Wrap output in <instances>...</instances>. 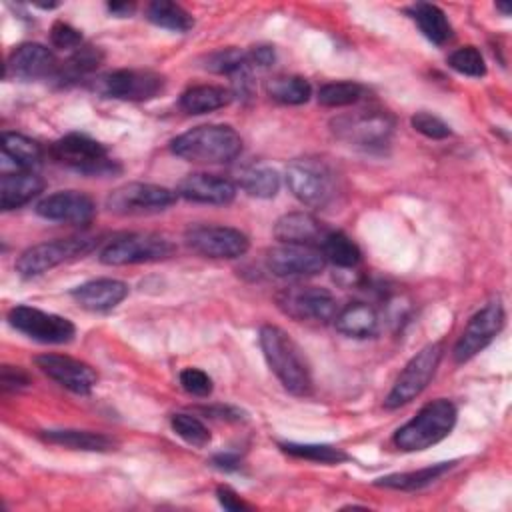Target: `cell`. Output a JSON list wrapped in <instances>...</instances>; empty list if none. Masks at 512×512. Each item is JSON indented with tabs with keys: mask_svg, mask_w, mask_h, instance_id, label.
<instances>
[{
	"mask_svg": "<svg viewBox=\"0 0 512 512\" xmlns=\"http://www.w3.org/2000/svg\"><path fill=\"white\" fill-rule=\"evenodd\" d=\"M260 348L264 352V358L270 366V370L276 374L280 384L296 394L306 396L312 390V376L306 358L302 356V350L298 344L286 334L282 328L264 324L260 328Z\"/></svg>",
	"mask_w": 512,
	"mask_h": 512,
	"instance_id": "cell-1",
	"label": "cell"
},
{
	"mask_svg": "<svg viewBox=\"0 0 512 512\" xmlns=\"http://www.w3.org/2000/svg\"><path fill=\"white\" fill-rule=\"evenodd\" d=\"M170 148L188 162L226 164L240 154L242 138L228 124H202L176 136Z\"/></svg>",
	"mask_w": 512,
	"mask_h": 512,
	"instance_id": "cell-2",
	"label": "cell"
},
{
	"mask_svg": "<svg viewBox=\"0 0 512 512\" xmlns=\"http://www.w3.org/2000/svg\"><path fill=\"white\" fill-rule=\"evenodd\" d=\"M456 406L446 400L438 398L424 404L414 418H410L404 426H400L394 434V444L398 450L404 452H418L426 450L440 440H444L454 424H456Z\"/></svg>",
	"mask_w": 512,
	"mask_h": 512,
	"instance_id": "cell-3",
	"label": "cell"
},
{
	"mask_svg": "<svg viewBox=\"0 0 512 512\" xmlns=\"http://www.w3.org/2000/svg\"><path fill=\"white\" fill-rule=\"evenodd\" d=\"M174 254V244L152 232H130L112 238L100 250V262L108 266H126L142 262H158Z\"/></svg>",
	"mask_w": 512,
	"mask_h": 512,
	"instance_id": "cell-4",
	"label": "cell"
},
{
	"mask_svg": "<svg viewBox=\"0 0 512 512\" xmlns=\"http://www.w3.org/2000/svg\"><path fill=\"white\" fill-rule=\"evenodd\" d=\"M442 354H444L442 342L426 344L420 352H416L408 360L404 370L398 374L392 390L388 392V396L384 400V406L394 410V408H400V406L408 404L416 396H420L422 390L434 378L436 368H438V364L442 360Z\"/></svg>",
	"mask_w": 512,
	"mask_h": 512,
	"instance_id": "cell-5",
	"label": "cell"
},
{
	"mask_svg": "<svg viewBox=\"0 0 512 512\" xmlns=\"http://www.w3.org/2000/svg\"><path fill=\"white\" fill-rule=\"evenodd\" d=\"M50 156L76 172L88 176H106L116 170L114 160L108 158L106 148L86 134H66L50 146Z\"/></svg>",
	"mask_w": 512,
	"mask_h": 512,
	"instance_id": "cell-6",
	"label": "cell"
},
{
	"mask_svg": "<svg viewBox=\"0 0 512 512\" xmlns=\"http://www.w3.org/2000/svg\"><path fill=\"white\" fill-rule=\"evenodd\" d=\"M96 246L94 238L86 236H74V238H60L52 242H42L36 246L26 248L18 260H16V272L22 278H34L40 276L68 260H74L78 256L88 254Z\"/></svg>",
	"mask_w": 512,
	"mask_h": 512,
	"instance_id": "cell-7",
	"label": "cell"
},
{
	"mask_svg": "<svg viewBox=\"0 0 512 512\" xmlns=\"http://www.w3.org/2000/svg\"><path fill=\"white\" fill-rule=\"evenodd\" d=\"M178 200L176 190L148 182H126L106 196V208L120 216H144L170 208Z\"/></svg>",
	"mask_w": 512,
	"mask_h": 512,
	"instance_id": "cell-8",
	"label": "cell"
},
{
	"mask_svg": "<svg viewBox=\"0 0 512 512\" xmlns=\"http://www.w3.org/2000/svg\"><path fill=\"white\" fill-rule=\"evenodd\" d=\"M276 306L292 320L326 324L336 318V298L320 286H288L276 294Z\"/></svg>",
	"mask_w": 512,
	"mask_h": 512,
	"instance_id": "cell-9",
	"label": "cell"
},
{
	"mask_svg": "<svg viewBox=\"0 0 512 512\" xmlns=\"http://www.w3.org/2000/svg\"><path fill=\"white\" fill-rule=\"evenodd\" d=\"M286 184L302 204L312 208L326 206L334 196L332 172L316 158L294 160L286 168Z\"/></svg>",
	"mask_w": 512,
	"mask_h": 512,
	"instance_id": "cell-10",
	"label": "cell"
},
{
	"mask_svg": "<svg viewBox=\"0 0 512 512\" xmlns=\"http://www.w3.org/2000/svg\"><path fill=\"white\" fill-rule=\"evenodd\" d=\"M330 126L340 140L354 146L372 148L388 142L394 130V118L382 110H360L336 116Z\"/></svg>",
	"mask_w": 512,
	"mask_h": 512,
	"instance_id": "cell-11",
	"label": "cell"
},
{
	"mask_svg": "<svg viewBox=\"0 0 512 512\" xmlns=\"http://www.w3.org/2000/svg\"><path fill=\"white\" fill-rule=\"evenodd\" d=\"M8 322L28 338L44 344H66L74 338L76 326L58 314L18 304L8 312Z\"/></svg>",
	"mask_w": 512,
	"mask_h": 512,
	"instance_id": "cell-12",
	"label": "cell"
},
{
	"mask_svg": "<svg viewBox=\"0 0 512 512\" xmlns=\"http://www.w3.org/2000/svg\"><path fill=\"white\" fill-rule=\"evenodd\" d=\"M94 88L106 96L116 100H132L142 102L158 96L164 88V78L152 70H114L100 76Z\"/></svg>",
	"mask_w": 512,
	"mask_h": 512,
	"instance_id": "cell-13",
	"label": "cell"
},
{
	"mask_svg": "<svg viewBox=\"0 0 512 512\" xmlns=\"http://www.w3.org/2000/svg\"><path fill=\"white\" fill-rule=\"evenodd\" d=\"M504 306L500 300H492L486 306H482L466 324L462 330L458 342L454 344V360L466 362L474 358L478 352H482L502 330L504 326Z\"/></svg>",
	"mask_w": 512,
	"mask_h": 512,
	"instance_id": "cell-14",
	"label": "cell"
},
{
	"mask_svg": "<svg viewBox=\"0 0 512 512\" xmlns=\"http://www.w3.org/2000/svg\"><path fill=\"white\" fill-rule=\"evenodd\" d=\"M184 240L194 252L208 258H238L250 246L248 236L230 226H192Z\"/></svg>",
	"mask_w": 512,
	"mask_h": 512,
	"instance_id": "cell-15",
	"label": "cell"
},
{
	"mask_svg": "<svg viewBox=\"0 0 512 512\" xmlns=\"http://www.w3.org/2000/svg\"><path fill=\"white\" fill-rule=\"evenodd\" d=\"M266 266L272 274L280 278L314 276L324 270L326 258L318 246L280 242V246L268 250Z\"/></svg>",
	"mask_w": 512,
	"mask_h": 512,
	"instance_id": "cell-16",
	"label": "cell"
},
{
	"mask_svg": "<svg viewBox=\"0 0 512 512\" xmlns=\"http://www.w3.org/2000/svg\"><path fill=\"white\" fill-rule=\"evenodd\" d=\"M36 366L54 382L74 394H90L98 382L94 368L82 360L64 354H40L34 358Z\"/></svg>",
	"mask_w": 512,
	"mask_h": 512,
	"instance_id": "cell-17",
	"label": "cell"
},
{
	"mask_svg": "<svg viewBox=\"0 0 512 512\" xmlns=\"http://www.w3.org/2000/svg\"><path fill=\"white\" fill-rule=\"evenodd\" d=\"M36 214L52 222L88 224L96 214V206L94 200L84 192L60 190L44 196L36 204Z\"/></svg>",
	"mask_w": 512,
	"mask_h": 512,
	"instance_id": "cell-18",
	"label": "cell"
},
{
	"mask_svg": "<svg viewBox=\"0 0 512 512\" xmlns=\"http://www.w3.org/2000/svg\"><path fill=\"white\" fill-rule=\"evenodd\" d=\"M58 72V62L54 54L38 42H24L16 46L6 60V76L22 80H38Z\"/></svg>",
	"mask_w": 512,
	"mask_h": 512,
	"instance_id": "cell-19",
	"label": "cell"
},
{
	"mask_svg": "<svg viewBox=\"0 0 512 512\" xmlns=\"http://www.w3.org/2000/svg\"><path fill=\"white\" fill-rule=\"evenodd\" d=\"M176 194L190 200V202H200V204H230L236 196V186L222 176L216 174H188L178 182Z\"/></svg>",
	"mask_w": 512,
	"mask_h": 512,
	"instance_id": "cell-20",
	"label": "cell"
},
{
	"mask_svg": "<svg viewBox=\"0 0 512 512\" xmlns=\"http://www.w3.org/2000/svg\"><path fill=\"white\" fill-rule=\"evenodd\" d=\"M128 296V286L116 278H96L72 290L78 306L92 312H106L116 308Z\"/></svg>",
	"mask_w": 512,
	"mask_h": 512,
	"instance_id": "cell-21",
	"label": "cell"
},
{
	"mask_svg": "<svg viewBox=\"0 0 512 512\" xmlns=\"http://www.w3.org/2000/svg\"><path fill=\"white\" fill-rule=\"evenodd\" d=\"M326 232L322 222L308 212H288L274 224V236L284 244H308L320 248Z\"/></svg>",
	"mask_w": 512,
	"mask_h": 512,
	"instance_id": "cell-22",
	"label": "cell"
},
{
	"mask_svg": "<svg viewBox=\"0 0 512 512\" xmlns=\"http://www.w3.org/2000/svg\"><path fill=\"white\" fill-rule=\"evenodd\" d=\"M44 188V182L32 170H20L14 174H4L0 178V206L2 210H14L28 204Z\"/></svg>",
	"mask_w": 512,
	"mask_h": 512,
	"instance_id": "cell-23",
	"label": "cell"
},
{
	"mask_svg": "<svg viewBox=\"0 0 512 512\" xmlns=\"http://www.w3.org/2000/svg\"><path fill=\"white\" fill-rule=\"evenodd\" d=\"M336 330L350 338H370L378 332V312L366 302H352L344 306L334 318Z\"/></svg>",
	"mask_w": 512,
	"mask_h": 512,
	"instance_id": "cell-24",
	"label": "cell"
},
{
	"mask_svg": "<svg viewBox=\"0 0 512 512\" xmlns=\"http://www.w3.org/2000/svg\"><path fill=\"white\" fill-rule=\"evenodd\" d=\"M40 436L50 444H58L70 450H84V452H108V450H114L116 446V442L110 436L102 432H92V430H72V428L44 430Z\"/></svg>",
	"mask_w": 512,
	"mask_h": 512,
	"instance_id": "cell-25",
	"label": "cell"
},
{
	"mask_svg": "<svg viewBox=\"0 0 512 512\" xmlns=\"http://www.w3.org/2000/svg\"><path fill=\"white\" fill-rule=\"evenodd\" d=\"M232 100V92L224 86H214V84H202V86H192L180 96V106L188 114H206L218 108L228 106Z\"/></svg>",
	"mask_w": 512,
	"mask_h": 512,
	"instance_id": "cell-26",
	"label": "cell"
},
{
	"mask_svg": "<svg viewBox=\"0 0 512 512\" xmlns=\"http://www.w3.org/2000/svg\"><path fill=\"white\" fill-rule=\"evenodd\" d=\"M410 14L414 22L418 24L420 32L434 44H444L452 36V26L448 22V16L442 8L428 2H418L410 8Z\"/></svg>",
	"mask_w": 512,
	"mask_h": 512,
	"instance_id": "cell-27",
	"label": "cell"
},
{
	"mask_svg": "<svg viewBox=\"0 0 512 512\" xmlns=\"http://www.w3.org/2000/svg\"><path fill=\"white\" fill-rule=\"evenodd\" d=\"M452 466H454V462H440V464H432V466L412 470V472H396V474L378 478L374 484L382 486V488H390V490H420V488L432 484L434 480H438Z\"/></svg>",
	"mask_w": 512,
	"mask_h": 512,
	"instance_id": "cell-28",
	"label": "cell"
},
{
	"mask_svg": "<svg viewBox=\"0 0 512 512\" xmlns=\"http://www.w3.org/2000/svg\"><path fill=\"white\" fill-rule=\"evenodd\" d=\"M2 154L18 170H32L42 162V148L32 138L18 132L2 134Z\"/></svg>",
	"mask_w": 512,
	"mask_h": 512,
	"instance_id": "cell-29",
	"label": "cell"
},
{
	"mask_svg": "<svg viewBox=\"0 0 512 512\" xmlns=\"http://www.w3.org/2000/svg\"><path fill=\"white\" fill-rule=\"evenodd\" d=\"M146 18L152 24L172 30V32H188L194 26L192 14L186 8H182L180 4L170 2V0L150 2L146 6Z\"/></svg>",
	"mask_w": 512,
	"mask_h": 512,
	"instance_id": "cell-30",
	"label": "cell"
},
{
	"mask_svg": "<svg viewBox=\"0 0 512 512\" xmlns=\"http://www.w3.org/2000/svg\"><path fill=\"white\" fill-rule=\"evenodd\" d=\"M320 250L328 262L340 268H354L362 258L356 242L338 230L326 232L324 240L320 242Z\"/></svg>",
	"mask_w": 512,
	"mask_h": 512,
	"instance_id": "cell-31",
	"label": "cell"
},
{
	"mask_svg": "<svg viewBox=\"0 0 512 512\" xmlns=\"http://www.w3.org/2000/svg\"><path fill=\"white\" fill-rule=\"evenodd\" d=\"M266 92L272 100L282 104H304L308 102L312 88L302 76H274L266 82Z\"/></svg>",
	"mask_w": 512,
	"mask_h": 512,
	"instance_id": "cell-32",
	"label": "cell"
},
{
	"mask_svg": "<svg viewBox=\"0 0 512 512\" xmlns=\"http://www.w3.org/2000/svg\"><path fill=\"white\" fill-rule=\"evenodd\" d=\"M240 186L244 192H248L254 198H274L280 190V176L276 170L268 166L250 168L242 172Z\"/></svg>",
	"mask_w": 512,
	"mask_h": 512,
	"instance_id": "cell-33",
	"label": "cell"
},
{
	"mask_svg": "<svg viewBox=\"0 0 512 512\" xmlns=\"http://www.w3.org/2000/svg\"><path fill=\"white\" fill-rule=\"evenodd\" d=\"M364 96V88L358 82H328L318 90V102L328 108H342L356 104Z\"/></svg>",
	"mask_w": 512,
	"mask_h": 512,
	"instance_id": "cell-34",
	"label": "cell"
},
{
	"mask_svg": "<svg viewBox=\"0 0 512 512\" xmlns=\"http://www.w3.org/2000/svg\"><path fill=\"white\" fill-rule=\"evenodd\" d=\"M280 448L296 458H306L322 464H340L348 460V454L342 448L328 446V444H298V442H284Z\"/></svg>",
	"mask_w": 512,
	"mask_h": 512,
	"instance_id": "cell-35",
	"label": "cell"
},
{
	"mask_svg": "<svg viewBox=\"0 0 512 512\" xmlns=\"http://www.w3.org/2000/svg\"><path fill=\"white\" fill-rule=\"evenodd\" d=\"M170 426L174 430V434H178L184 442H188L190 446H196V448H204L210 444V432L208 428L204 426L202 420H198L196 416L192 414H184V412H178L170 418Z\"/></svg>",
	"mask_w": 512,
	"mask_h": 512,
	"instance_id": "cell-36",
	"label": "cell"
},
{
	"mask_svg": "<svg viewBox=\"0 0 512 512\" xmlns=\"http://www.w3.org/2000/svg\"><path fill=\"white\" fill-rule=\"evenodd\" d=\"M248 64H250L248 52H242L238 48L216 50V52L208 54L206 60H204V68L206 70L216 72V74H228V76L238 74L240 70L248 68Z\"/></svg>",
	"mask_w": 512,
	"mask_h": 512,
	"instance_id": "cell-37",
	"label": "cell"
},
{
	"mask_svg": "<svg viewBox=\"0 0 512 512\" xmlns=\"http://www.w3.org/2000/svg\"><path fill=\"white\" fill-rule=\"evenodd\" d=\"M448 64L450 68H454L456 72L464 74V76H472V78H480L486 74V64L484 58L480 54V50L476 46H462L456 48L450 56H448Z\"/></svg>",
	"mask_w": 512,
	"mask_h": 512,
	"instance_id": "cell-38",
	"label": "cell"
},
{
	"mask_svg": "<svg viewBox=\"0 0 512 512\" xmlns=\"http://www.w3.org/2000/svg\"><path fill=\"white\" fill-rule=\"evenodd\" d=\"M102 62V52L94 46H80L74 50V54L68 58L66 68L62 70V74H68L72 78L88 74L92 70H96Z\"/></svg>",
	"mask_w": 512,
	"mask_h": 512,
	"instance_id": "cell-39",
	"label": "cell"
},
{
	"mask_svg": "<svg viewBox=\"0 0 512 512\" xmlns=\"http://www.w3.org/2000/svg\"><path fill=\"white\" fill-rule=\"evenodd\" d=\"M410 124L416 132L424 134L426 138H434V140H442V138H448L452 134L450 126L444 120H440L438 116L430 114V112H416L410 118Z\"/></svg>",
	"mask_w": 512,
	"mask_h": 512,
	"instance_id": "cell-40",
	"label": "cell"
},
{
	"mask_svg": "<svg viewBox=\"0 0 512 512\" xmlns=\"http://www.w3.org/2000/svg\"><path fill=\"white\" fill-rule=\"evenodd\" d=\"M180 386L198 398H206L212 394V378L200 368H184L180 372Z\"/></svg>",
	"mask_w": 512,
	"mask_h": 512,
	"instance_id": "cell-41",
	"label": "cell"
},
{
	"mask_svg": "<svg viewBox=\"0 0 512 512\" xmlns=\"http://www.w3.org/2000/svg\"><path fill=\"white\" fill-rule=\"evenodd\" d=\"M50 40L60 50H76L82 46V34L68 22H54L50 30Z\"/></svg>",
	"mask_w": 512,
	"mask_h": 512,
	"instance_id": "cell-42",
	"label": "cell"
},
{
	"mask_svg": "<svg viewBox=\"0 0 512 512\" xmlns=\"http://www.w3.org/2000/svg\"><path fill=\"white\" fill-rule=\"evenodd\" d=\"M0 384L2 390H22L30 384V376L20 366H2L0 370Z\"/></svg>",
	"mask_w": 512,
	"mask_h": 512,
	"instance_id": "cell-43",
	"label": "cell"
},
{
	"mask_svg": "<svg viewBox=\"0 0 512 512\" xmlns=\"http://www.w3.org/2000/svg\"><path fill=\"white\" fill-rule=\"evenodd\" d=\"M216 496H218V502L226 508V510H232V512H238V510H246L248 504L228 486H218L216 490Z\"/></svg>",
	"mask_w": 512,
	"mask_h": 512,
	"instance_id": "cell-44",
	"label": "cell"
},
{
	"mask_svg": "<svg viewBox=\"0 0 512 512\" xmlns=\"http://www.w3.org/2000/svg\"><path fill=\"white\" fill-rule=\"evenodd\" d=\"M274 58H276V54H274L272 46H254L248 52V60L258 66H270L274 62Z\"/></svg>",
	"mask_w": 512,
	"mask_h": 512,
	"instance_id": "cell-45",
	"label": "cell"
},
{
	"mask_svg": "<svg viewBox=\"0 0 512 512\" xmlns=\"http://www.w3.org/2000/svg\"><path fill=\"white\" fill-rule=\"evenodd\" d=\"M212 464L220 470H226V472L238 470L240 468V456L234 454V452H220L212 458Z\"/></svg>",
	"mask_w": 512,
	"mask_h": 512,
	"instance_id": "cell-46",
	"label": "cell"
},
{
	"mask_svg": "<svg viewBox=\"0 0 512 512\" xmlns=\"http://www.w3.org/2000/svg\"><path fill=\"white\" fill-rule=\"evenodd\" d=\"M206 414H212L216 418H226V420H240V410L232 406H214V408H202Z\"/></svg>",
	"mask_w": 512,
	"mask_h": 512,
	"instance_id": "cell-47",
	"label": "cell"
},
{
	"mask_svg": "<svg viewBox=\"0 0 512 512\" xmlns=\"http://www.w3.org/2000/svg\"><path fill=\"white\" fill-rule=\"evenodd\" d=\"M108 10L116 16H128V14H132L134 6L128 2H112V4H108Z\"/></svg>",
	"mask_w": 512,
	"mask_h": 512,
	"instance_id": "cell-48",
	"label": "cell"
},
{
	"mask_svg": "<svg viewBox=\"0 0 512 512\" xmlns=\"http://www.w3.org/2000/svg\"><path fill=\"white\" fill-rule=\"evenodd\" d=\"M496 8H498V10H502V12H504V16H508V14H510V6H508L506 2H498V4H496Z\"/></svg>",
	"mask_w": 512,
	"mask_h": 512,
	"instance_id": "cell-49",
	"label": "cell"
}]
</instances>
